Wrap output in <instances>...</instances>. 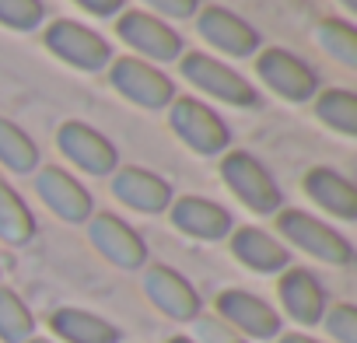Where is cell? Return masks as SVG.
Listing matches in <instances>:
<instances>
[{
  "label": "cell",
  "mask_w": 357,
  "mask_h": 343,
  "mask_svg": "<svg viewBox=\"0 0 357 343\" xmlns=\"http://www.w3.org/2000/svg\"><path fill=\"white\" fill-rule=\"evenodd\" d=\"M197 29H200V36L207 39V43H214L221 53H228V56H252L256 49H259V36L242 22V18H235L231 11H225V8H204L200 15H197Z\"/></svg>",
  "instance_id": "e0dca14e"
},
{
  "label": "cell",
  "mask_w": 357,
  "mask_h": 343,
  "mask_svg": "<svg viewBox=\"0 0 357 343\" xmlns=\"http://www.w3.org/2000/svg\"><path fill=\"white\" fill-rule=\"evenodd\" d=\"M277 294H280V305L284 312L301 322V326H319L322 315H326V287L319 284L315 273L301 270V266H287L280 273V284H277Z\"/></svg>",
  "instance_id": "9a60e30c"
},
{
  "label": "cell",
  "mask_w": 357,
  "mask_h": 343,
  "mask_svg": "<svg viewBox=\"0 0 357 343\" xmlns=\"http://www.w3.org/2000/svg\"><path fill=\"white\" fill-rule=\"evenodd\" d=\"M32 336L36 315L11 287H0V343H29Z\"/></svg>",
  "instance_id": "603a6c76"
},
{
  "label": "cell",
  "mask_w": 357,
  "mask_h": 343,
  "mask_svg": "<svg viewBox=\"0 0 357 343\" xmlns=\"http://www.w3.org/2000/svg\"><path fill=\"white\" fill-rule=\"evenodd\" d=\"M193 329H197V343H245L242 333H235L221 315H197L193 319Z\"/></svg>",
  "instance_id": "83f0119b"
},
{
  "label": "cell",
  "mask_w": 357,
  "mask_h": 343,
  "mask_svg": "<svg viewBox=\"0 0 357 343\" xmlns=\"http://www.w3.org/2000/svg\"><path fill=\"white\" fill-rule=\"evenodd\" d=\"M46 18L43 0H0V25H8L15 32H32Z\"/></svg>",
  "instance_id": "484cf974"
},
{
  "label": "cell",
  "mask_w": 357,
  "mask_h": 343,
  "mask_svg": "<svg viewBox=\"0 0 357 343\" xmlns=\"http://www.w3.org/2000/svg\"><path fill=\"white\" fill-rule=\"evenodd\" d=\"M0 165L18 172V176H29V172H36V165H39V147L11 119H0Z\"/></svg>",
  "instance_id": "7402d4cb"
},
{
  "label": "cell",
  "mask_w": 357,
  "mask_h": 343,
  "mask_svg": "<svg viewBox=\"0 0 357 343\" xmlns=\"http://www.w3.org/2000/svg\"><path fill=\"white\" fill-rule=\"evenodd\" d=\"M315 112H319V119H322L326 126H333L336 133H343V137H354V133H357V98H354L350 91H343V88L322 91L319 102H315Z\"/></svg>",
  "instance_id": "d4e9b609"
},
{
  "label": "cell",
  "mask_w": 357,
  "mask_h": 343,
  "mask_svg": "<svg viewBox=\"0 0 357 343\" xmlns=\"http://www.w3.org/2000/svg\"><path fill=\"white\" fill-rule=\"evenodd\" d=\"M109 81H112V88H116L123 98H130V102L140 105V109H165V105L175 102L172 81H168L161 70H154L151 63H140V60H133V56L116 60L112 70H109Z\"/></svg>",
  "instance_id": "8992f818"
},
{
  "label": "cell",
  "mask_w": 357,
  "mask_h": 343,
  "mask_svg": "<svg viewBox=\"0 0 357 343\" xmlns=\"http://www.w3.org/2000/svg\"><path fill=\"white\" fill-rule=\"evenodd\" d=\"M277 343H319V340H312V336H305V333H284Z\"/></svg>",
  "instance_id": "4dcf8cb0"
},
{
  "label": "cell",
  "mask_w": 357,
  "mask_h": 343,
  "mask_svg": "<svg viewBox=\"0 0 357 343\" xmlns=\"http://www.w3.org/2000/svg\"><path fill=\"white\" fill-rule=\"evenodd\" d=\"M322 326H326V333H329L336 343H357V308H354V305L343 301V305L326 308Z\"/></svg>",
  "instance_id": "4316f807"
},
{
  "label": "cell",
  "mask_w": 357,
  "mask_h": 343,
  "mask_svg": "<svg viewBox=\"0 0 357 343\" xmlns=\"http://www.w3.org/2000/svg\"><path fill=\"white\" fill-rule=\"evenodd\" d=\"M147 8H154L165 18H190L197 15V0H144Z\"/></svg>",
  "instance_id": "f1b7e54d"
},
{
  "label": "cell",
  "mask_w": 357,
  "mask_h": 343,
  "mask_svg": "<svg viewBox=\"0 0 357 343\" xmlns=\"http://www.w3.org/2000/svg\"><path fill=\"white\" fill-rule=\"evenodd\" d=\"M168 214L178 231L200 242H221L231 235V214L207 197H178L172 200Z\"/></svg>",
  "instance_id": "4fadbf2b"
},
{
  "label": "cell",
  "mask_w": 357,
  "mask_h": 343,
  "mask_svg": "<svg viewBox=\"0 0 357 343\" xmlns=\"http://www.w3.org/2000/svg\"><path fill=\"white\" fill-rule=\"evenodd\" d=\"M112 197L140 214H161L172 207V186L147 168H119L112 172Z\"/></svg>",
  "instance_id": "2e32d148"
},
{
  "label": "cell",
  "mask_w": 357,
  "mask_h": 343,
  "mask_svg": "<svg viewBox=\"0 0 357 343\" xmlns=\"http://www.w3.org/2000/svg\"><path fill=\"white\" fill-rule=\"evenodd\" d=\"M315 39H319V46L329 60L343 63L347 70L357 67V32H354V25H347L340 18H326V22H319Z\"/></svg>",
  "instance_id": "cb8c5ba5"
},
{
  "label": "cell",
  "mask_w": 357,
  "mask_h": 343,
  "mask_svg": "<svg viewBox=\"0 0 357 343\" xmlns=\"http://www.w3.org/2000/svg\"><path fill=\"white\" fill-rule=\"evenodd\" d=\"M221 179L225 186L235 193V200H242L252 214H277L280 211V190L273 183V176L263 168V161H256L245 151H231L221 158Z\"/></svg>",
  "instance_id": "7a4b0ae2"
},
{
  "label": "cell",
  "mask_w": 357,
  "mask_h": 343,
  "mask_svg": "<svg viewBox=\"0 0 357 343\" xmlns=\"http://www.w3.org/2000/svg\"><path fill=\"white\" fill-rule=\"evenodd\" d=\"M0 238L8 245H29L36 238V218L25 200L0 179Z\"/></svg>",
  "instance_id": "44dd1931"
},
{
  "label": "cell",
  "mask_w": 357,
  "mask_h": 343,
  "mask_svg": "<svg viewBox=\"0 0 357 343\" xmlns=\"http://www.w3.org/2000/svg\"><path fill=\"white\" fill-rule=\"evenodd\" d=\"M36 193H39V200L60 218V221H67V224H81V221H88L91 218V193L70 176V172H63V168H56V165H50V168H43L39 176H36Z\"/></svg>",
  "instance_id": "7c38bea8"
},
{
  "label": "cell",
  "mask_w": 357,
  "mask_h": 343,
  "mask_svg": "<svg viewBox=\"0 0 357 343\" xmlns=\"http://www.w3.org/2000/svg\"><path fill=\"white\" fill-rule=\"evenodd\" d=\"M43 43L63 63H70L77 70H88V74L91 70H105V63L112 60V49H109V43L98 32H91V29H84L77 22H67V18L63 22H53L46 29Z\"/></svg>",
  "instance_id": "277c9868"
},
{
  "label": "cell",
  "mask_w": 357,
  "mask_h": 343,
  "mask_svg": "<svg viewBox=\"0 0 357 343\" xmlns=\"http://www.w3.org/2000/svg\"><path fill=\"white\" fill-rule=\"evenodd\" d=\"M168 343H197V340H190V336H172Z\"/></svg>",
  "instance_id": "1f68e13d"
},
{
  "label": "cell",
  "mask_w": 357,
  "mask_h": 343,
  "mask_svg": "<svg viewBox=\"0 0 357 343\" xmlns=\"http://www.w3.org/2000/svg\"><path fill=\"white\" fill-rule=\"evenodd\" d=\"M256 74H259V81L273 95H280L287 102H308L315 95V88H319L315 70L305 60H298L294 53H287V49H266V53H259Z\"/></svg>",
  "instance_id": "ba28073f"
},
{
  "label": "cell",
  "mask_w": 357,
  "mask_h": 343,
  "mask_svg": "<svg viewBox=\"0 0 357 343\" xmlns=\"http://www.w3.org/2000/svg\"><path fill=\"white\" fill-rule=\"evenodd\" d=\"M305 193L315 207L329 211L340 221H354L357 218V190L333 168H312L305 176Z\"/></svg>",
  "instance_id": "d6986e66"
},
{
  "label": "cell",
  "mask_w": 357,
  "mask_h": 343,
  "mask_svg": "<svg viewBox=\"0 0 357 343\" xmlns=\"http://www.w3.org/2000/svg\"><path fill=\"white\" fill-rule=\"evenodd\" d=\"M29 343H53V340H39V336H32V340H29Z\"/></svg>",
  "instance_id": "836d02e7"
},
{
  "label": "cell",
  "mask_w": 357,
  "mask_h": 343,
  "mask_svg": "<svg viewBox=\"0 0 357 343\" xmlns=\"http://www.w3.org/2000/svg\"><path fill=\"white\" fill-rule=\"evenodd\" d=\"M340 4H343L347 11H357V0H340Z\"/></svg>",
  "instance_id": "d6a6232c"
},
{
  "label": "cell",
  "mask_w": 357,
  "mask_h": 343,
  "mask_svg": "<svg viewBox=\"0 0 357 343\" xmlns=\"http://www.w3.org/2000/svg\"><path fill=\"white\" fill-rule=\"evenodd\" d=\"M231 252L252 273H284L291 266V252L273 235H266L263 228H235L231 231Z\"/></svg>",
  "instance_id": "ac0fdd59"
},
{
  "label": "cell",
  "mask_w": 357,
  "mask_h": 343,
  "mask_svg": "<svg viewBox=\"0 0 357 343\" xmlns=\"http://www.w3.org/2000/svg\"><path fill=\"white\" fill-rule=\"evenodd\" d=\"M277 231L294 249H301L305 256H312L319 263H329V266H350L354 263V245L336 228H329L326 221H319L305 211H280Z\"/></svg>",
  "instance_id": "6da1fadb"
},
{
  "label": "cell",
  "mask_w": 357,
  "mask_h": 343,
  "mask_svg": "<svg viewBox=\"0 0 357 343\" xmlns=\"http://www.w3.org/2000/svg\"><path fill=\"white\" fill-rule=\"evenodd\" d=\"M116 32L123 43H130L137 53L151 56V60H178L183 56V39H178V32H172L165 22L151 18V15H140V11H130L116 22Z\"/></svg>",
  "instance_id": "5bb4252c"
},
{
  "label": "cell",
  "mask_w": 357,
  "mask_h": 343,
  "mask_svg": "<svg viewBox=\"0 0 357 343\" xmlns=\"http://www.w3.org/2000/svg\"><path fill=\"white\" fill-rule=\"evenodd\" d=\"M74 4L84 8L88 15H98V18H109V15L123 11V0H74Z\"/></svg>",
  "instance_id": "f546056e"
},
{
  "label": "cell",
  "mask_w": 357,
  "mask_h": 343,
  "mask_svg": "<svg viewBox=\"0 0 357 343\" xmlns=\"http://www.w3.org/2000/svg\"><path fill=\"white\" fill-rule=\"evenodd\" d=\"M168 123L175 130V137L183 140L186 147H193L197 154H225L231 133L225 126V119L218 112H211L204 102L197 98H178L172 102V112H168Z\"/></svg>",
  "instance_id": "3957f363"
},
{
  "label": "cell",
  "mask_w": 357,
  "mask_h": 343,
  "mask_svg": "<svg viewBox=\"0 0 357 343\" xmlns=\"http://www.w3.org/2000/svg\"><path fill=\"white\" fill-rule=\"evenodd\" d=\"M50 329L63 343H119V329L88 308H56L50 315Z\"/></svg>",
  "instance_id": "ffe728a7"
},
{
  "label": "cell",
  "mask_w": 357,
  "mask_h": 343,
  "mask_svg": "<svg viewBox=\"0 0 357 343\" xmlns=\"http://www.w3.org/2000/svg\"><path fill=\"white\" fill-rule=\"evenodd\" d=\"M56 144L81 172H88V176H112L116 172V161H119L116 147L98 130H91L88 123H77V119L63 123L60 133H56Z\"/></svg>",
  "instance_id": "8fae6325"
},
{
  "label": "cell",
  "mask_w": 357,
  "mask_h": 343,
  "mask_svg": "<svg viewBox=\"0 0 357 343\" xmlns=\"http://www.w3.org/2000/svg\"><path fill=\"white\" fill-rule=\"evenodd\" d=\"M183 77L190 84H197L200 91H207L211 98L228 102V105H256L259 102L256 88L242 74H235L231 67L218 63L207 53H186L183 56Z\"/></svg>",
  "instance_id": "5b68a950"
},
{
  "label": "cell",
  "mask_w": 357,
  "mask_h": 343,
  "mask_svg": "<svg viewBox=\"0 0 357 343\" xmlns=\"http://www.w3.org/2000/svg\"><path fill=\"white\" fill-rule=\"evenodd\" d=\"M218 312L235 333L249 336V340H273L280 336V315L273 312V305H266L259 294H249V291H238V287H228L218 294Z\"/></svg>",
  "instance_id": "52a82bcc"
},
{
  "label": "cell",
  "mask_w": 357,
  "mask_h": 343,
  "mask_svg": "<svg viewBox=\"0 0 357 343\" xmlns=\"http://www.w3.org/2000/svg\"><path fill=\"white\" fill-rule=\"evenodd\" d=\"M144 294L161 315H168L175 322H193L200 315L197 287L183 273H175L172 266H151L144 273Z\"/></svg>",
  "instance_id": "30bf717a"
},
{
  "label": "cell",
  "mask_w": 357,
  "mask_h": 343,
  "mask_svg": "<svg viewBox=\"0 0 357 343\" xmlns=\"http://www.w3.org/2000/svg\"><path fill=\"white\" fill-rule=\"evenodd\" d=\"M88 238H91L95 252L105 256L119 270H140L147 263L144 238L126 221H119L116 214H91L88 218Z\"/></svg>",
  "instance_id": "9c48e42d"
}]
</instances>
